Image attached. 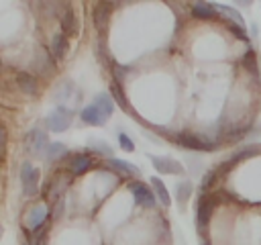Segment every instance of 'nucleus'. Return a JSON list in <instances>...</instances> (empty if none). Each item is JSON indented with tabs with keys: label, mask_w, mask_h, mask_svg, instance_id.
Masks as SVG:
<instances>
[{
	"label": "nucleus",
	"mask_w": 261,
	"mask_h": 245,
	"mask_svg": "<svg viewBox=\"0 0 261 245\" xmlns=\"http://www.w3.org/2000/svg\"><path fill=\"white\" fill-rule=\"evenodd\" d=\"M51 141H49V133L39 129V127H33L24 133L22 137V151L29 153L31 157L35 159H45V153L49 149Z\"/></svg>",
	"instance_id": "nucleus-1"
},
{
	"label": "nucleus",
	"mask_w": 261,
	"mask_h": 245,
	"mask_svg": "<svg viewBox=\"0 0 261 245\" xmlns=\"http://www.w3.org/2000/svg\"><path fill=\"white\" fill-rule=\"evenodd\" d=\"M169 139L177 147L188 149V151H216L218 149V143H212V141H208L202 135L192 133V131H175L169 135Z\"/></svg>",
	"instance_id": "nucleus-2"
},
{
	"label": "nucleus",
	"mask_w": 261,
	"mask_h": 245,
	"mask_svg": "<svg viewBox=\"0 0 261 245\" xmlns=\"http://www.w3.org/2000/svg\"><path fill=\"white\" fill-rule=\"evenodd\" d=\"M73 118H75V110L71 106H65V104L55 106V110L45 116V129L49 133H63L71 127Z\"/></svg>",
	"instance_id": "nucleus-3"
},
{
	"label": "nucleus",
	"mask_w": 261,
	"mask_h": 245,
	"mask_svg": "<svg viewBox=\"0 0 261 245\" xmlns=\"http://www.w3.org/2000/svg\"><path fill=\"white\" fill-rule=\"evenodd\" d=\"M20 188L24 198H33L39 192V182H41V169L33 165L31 161H22L20 165Z\"/></svg>",
	"instance_id": "nucleus-4"
},
{
	"label": "nucleus",
	"mask_w": 261,
	"mask_h": 245,
	"mask_svg": "<svg viewBox=\"0 0 261 245\" xmlns=\"http://www.w3.org/2000/svg\"><path fill=\"white\" fill-rule=\"evenodd\" d=\"M55 57L49 53L47 47H41L35 51L33 55V74L39 78V80H47L51 76H55L57 71V65H55Z\"/></svg>",
	"instance_id": "nucleus-5"
},
{
	"label": "nucleus",
	"mask_w": 261,
	"mask_h": 245,
	"mask_svg": "<svg viewBox=\"0 0 261 245\" xmlns=\"http://www.w3.org/2000/svg\"><path fill=\"white\" fill-rule=\"evenodd\" d=\"M147 159L151 161L153 169H155L159 176H184V172H186V167H184L175 157H169V155L147 153Z\"/></svg>",
	"instance_id": "nucleus-6"
},
{
	"label": "nucleus",
	"mask_w": 261,
	"mask_h": 245,
	"mask_svg": "<svg viewBox=\"0 0 261 245\" xmlns=\"http://www.w3.org/2000/svg\"><path fill=\"white\" fill-rule=\"evenodd\" d=\"M126 188H128V192L133 194V198L139 206H143V208H155L157 206V196H155V192L149 184H145L141 180H135V182H128Z\"/></svg>",
	"instance_id": "nucleus-7"
},
{
	"label": "nucleus",
	"mask_w": 261,
	"mask_h": 245,
	"mask_svg": "<svg viewBox=\"0 0 261 245\" xmlns=\"http://www.w3.org/2000/svg\"><path fill=\"white\" fill-rule=\"evenodd\" d=\"M14 88L24 94V96H31V98H37L41 94V80L33 74V71H16L14 74Z\"/></svg>",
	"instance_id": "nucleus-8"
},
{
	"label": "nucleus",
	"mask_w": 261,
	"mask_h": 245,
	"mask_svg": "<svg viewBox=\"0 0 261 245\" xmlns=\"http://www.w3.org/2000/svg\"><path fill=\"white\" fill-rule=\"evenodd\" d=\"M214 194H200L196 200V227L198 231H204L208 223L212 220V210H214Z\"/></svg>",
	"instance_id": "nucleus-9"
},
{
	"label": "nucleus",
	"mask_w": 261,
	"mask_h": 245,
	"mask_svg": "<svg viewBox=\"0 0 261 245\" xmlns=\"http://www.w3.org/2000/svg\"><path fill=\"white\" fill-rule=\"evenodd\" d=\"M116 8L114 2H96L92 6V22L96 29V35H106L108 22H110V12Z\"/></svg>",
	"instance_id": "nucleus-10"
},
{
	"label": "nucleus",
	"mask_w": 261,
	"mask_h": 245,
	"mask_svg": "<svg viewBox=\"0 0 261 245\" xmlns=\"http://www.w3.org/2000/svg\"><path fill=\"white\" fill-rule=\"evenodd\" d=\"M96 163H94V157L88 153V151H75V153H69L67 159H65V169L71 174V176H82L86 174L88 169H92Z\"/></svg>",
	"instance_id": "nucleus-11"
},
{
	"label": "nucleus",
	"mask_w": 261,
	"mask_h": 245,
	"mask_svg": "<svg viewBox=\"0 0 261 245\" xmlns=\"http://www.w3.org/2000/svg\"><path fill=\"white\" fill-rule=\"evenodd\" d=\"M47 220H51V206L35 204L33 208L27 210V214L22 218V231H35Z\"/></svg>",
	"instance_id": "nucleus-12"
},
{
	"label": "nucleus",
	"mask_w": 261,
	"mask_h": 245,
	"mask_svg": "<svg viewBox=\"0 0 261 245\" xmlns=\"http://www.w3.org/2000/svg\"><path fill=\"white\" fill-rule=\"evenodd\" d=\"M47 49L49 53L55 57V61H63L67 51H69V37L61 31H55L49 35V41H47Z\"/></svg>",
	"instance_id": "nucleus-13"
},
{
	"label": "nucleus",
	"mask_w": 261,
	"mask_h": 245,
	"mask_svg": "<svg viewBox=\"0 0 261 245\" xmlns=\"http://www.w3.org/2000/svg\"><path fill=\"white\" fill-rule=\"evenodd\" d=\"M108 169L114 172V174L120 176V178H126L128 182H135V180L141 178V169H139L137 165H133V163H128V161H124V159H118V157L108 159Z\"/></svg>",
	"instance_id": "nucleus-14"
},
{
	"label": "nucleus",
	"mask_w": 261,
	"mask_h": 245,
	"mask_svg": "<svg viewBox=\"0 0 261 245\" xmlns=\"http://www.w3.org/2000/svg\"><path fill=\"white\" fill-rule=\"evenodd\" d=\"M80 120L88 127H104L108 122V116L92 102V104H86L82 110H80Z\"/></svg>",
	"instance_id": "nucleus-15"
},
{
	"label": "nucleus",
	"mask_w": 261,
	"mask_h": 245,
	"mask_svg": "<svg viewBox=\"0 0 261 245\" xmlns=\"http://www.w3.org/2000/svg\"><path fill=\"white\" fill-rule=\"evenodd\" d=\"M57 22H59V31L65 33L67 37H75L80 31V22H77V16H75V10L71 4H67V8L61 12Z\"/></svg>",
	"instance_id": "nucleus-16"
},
{
	"label": "nucleus",
	"mask_w": 261,
	"mask_h": 245,
	"mask_svg": "<svg viewBox=\"0 0 261 245\" xmlns=\"http://www.w3.org/2000/svg\"><path fill=\"white\" fill-rule=\"evenodd\" d=\"M73 92H75V84H73L71 80H61V82H57V84L53 86V90H51V100H53L57 106H61V104H65V102L73 96Z\"/></svg>",
	"instance_id": "nucleus-17"
},
{
	"label": "nucleus",
	"mask_w": 261,
	"mask_h": 245,
	"mask_svg": "<svg viewBox=\"0 0 261 245\" xmlns=\"http://www.w3.org/2000/svg\"><path fill=\"white\" fill-rule=\"evenodd\" d=\"M216 12L218 10L210 2H194V4H190V14L194 18H198V20H212V18L218 16Z\"/></svg>",
	"instance_id": "nucleus-18"
},
{
	"label": "nucleus",
	"mask_w": 261,
	"mask_h": 245,
	"mask_svg": "<svg viewBox=\"0 0 261 245\" xmlns=\"http://www.w3.org/2000/svg\"><path fill=\"white\" fill-rule=\"evenodd\" d=\"M241 67L247 71V74H251L257 82H259V76H261V69H259V61H257V53L253 51V47H247L245 49V53H243V57H241Z\"/></svg>",
	"instance_id": "nucleus-19"
},
{
	"label": "nucleus",
	"mask_w": 261,
	"mask_h": 245,
	"mask_svg": "<svg viewBox=\"0 0 261 245\" xmlns=\"http://www.w3.org/2000/svg\"><path fill=\"white\" fill-rule=\"evenodd\" d=\"M67 155H69V151H67V145L65 143H61V141H51V145H49V149H47V153H45V161L47 163H57V161H65L67 159Z\"/></svg>",
	"instance_id": "nucleus-20"
},
{
	"label": "nucleus",
	"mask_w": 261,
	"mask_h": 245,
	"mask_svg": "<svg viewBox=\"0 0 261 245\" xmlns=\"http://www.w3.org/2000/svg\"><path fill=\"white\" fill-rule=\"evenodd\" d=\"M149 182H151V188H153L157 200H159L165 208H169V206H171V196H169V190H167V186L163 184V180H161L159 176H151Z\"/></svg>",
	"instance_id": "nucleus-21"
},
{
	"label": "nucleus",
	"mask_w": 261,
	"mask_h": 245,
	"mask_svg": "<svg viewBox=\"0 0 261 245\" xmlns=\"http://www.w3.org/2000/svg\"><path fill=\"white\" fill-rule=\"evenodd\" d=\"M257 153H261V145H257V143H253V145H245V147L237 149V151L228 157V163H230V165H237V163H241V161H245V159L255 157Z\"/></svg>",
	"instance_id": "nucleus-22"
},
{
	"label": "nucleus",
	"mask_w": 261,
	"mask_h": 245,
	"mask_svg": "<svg viewBox=\"0 0 261 245\" xmlns=\"http://www.w3.org/2000/svg\"><path fill=\"white\" fill-rule=\"evenodd\" d=\"M175 196H177L179 208H186V204L194 196V184H192V180H179L175 184Z\"/></svg>",
	"instance_id": "nucleus-23"
},
{
	"label": "nucleus",
	"mask_w": 261,
	"mask_h": 245,
	"mask_svg": "<svg viewBox=\"0 0 261 245\" xmlns=\"http://www.w3.org/2000/svg\"><path fill=\"white\" fill-rule=\"evenodd\" d=\"M88 147H90L92 153H96V155H100V157H108V159L114 157V147H110L104 139L90 137V139H88Z\"/></svg>",
	"instance_id": "nucleus-24"
},
{
	"label": "nucleus",
	"mask_w": 261,
	"mask_h": 245,
	"mask_svg": "<svg viewBox=\"0 0 261 245\" xmlns=\"http://www.w3.org/2000/svg\"><path fill=\"white\" fill-rule=\"evenodd\" d=\"M108 94L112 96V100H114L124 112L130 110V108H128V102H126V94H124V90H122V84H118V82H110V86H108Z\"/></svg>",
	"instance_id": "nucleus-25"
},
{
	"label": "nucleus",
	"mask_w": 261,
	"mask_h": 245,
	"mask_svg": "<svg viewBox=\"0 0 261 245\" xmlns=\"http://www.w3.org/2000/svg\"><path fill=\"white\" fill-rule=\"evenodd\" d=\"M94 104L110 118L112 116V112H114V100H112V96L110 94H106V92H100V94H96L94 96Z\"/></svg>",
	"instance_id": "nucleus-26"
},
{
	"label": "nucleus",
	"mask_w": 261,
	"mask_h": 245,
	"mask_svg": "<svg viewBox=\"0 0 261 245\" xmlns=\"http://www.w3.org/2000/svg\"><path fill=\"white\" fill-rule=\"evenodd\" d=\"M212 4H214V8H216L218 12L226 14L230 20H234V22H239V24L245 27V20H243V16H241V12H239L237 8H232V6H228V4H218V2H212Z\"/></svg>",
	"instance_id": "nucleus-27"
},
{
	"label": "nucleus",
	"mask_w": 261,
	"mask_h": 245,
	"mask_svg": "<svg viewBox=\"0 0 261 245\" xmlns=\"http://www.w3.org/2000/svg\"><path fill=\"white\" fill-rule=\"evenodd\" d=\"M226 27H228V31L232 33V37H234V39H239V41H245V43H249L247 27H243V24H239V22H234V20H226Z\"/></svg>",
	"instance_id": "nucleus-28"
},
{
	"label": "nucleus",
	"mask_w": 261,
	"mask_h": 245,
	"mask_svg": "<svg viewBox=\"0 0 261 245\" xmlns=\"http://www.w3.org/2000/svg\"><path fill=\"white\" fill-rule=\"evenodd\" d=\"M110 71H112V82L122 84V80H124V76L130 71V67H128V65H118V63H112V65H110Z\"/></svg>",
	"instance_id": "nucleus-29"
},
{
	"label": "nucleus",
	"mask_w": 261,
	"mask_h": 245,
	"mask_svg": "<svg viewBox=\"0 0 261 245\" xmlns=\"http://www.w3.org/2000/svg\"><path fill=\"white\" fill-rule=\"evenodd\" d=\"M116 139H118V147L122 149V151H135V141L124 133V131H120L118 135H116Z\"/></svg>",
	"instance_id": "nucleus-30"
},
{
	"label": "nucleus",
	"mask_w": 261,
	"mask_h": 245,
	"mask_svg": "<svg viewBox=\"0 0 261 245\" xmlns=\"http://www.w3.org/2000/svg\"><path fill=\"white\" fill-rule=\"evenodd\" d=\"M63 212H65V198H61L55 204H51V220H57Z\"/></svg>",
	"instance_id": "nucleus-31"
},
{
	"label": "nucleus",
	"mask_w": 261,
	"mask_h": 245,
	"mask_svg": "<svg viewBox=\"0 0 261 245\" xmlns=\"http://www.w3.org/2000/svg\"><path fill=\"white\" fill-rule=\"evenodd\" d=\"M200 245H210V243H208L206 239H202V243H200Z\"/></svg>",
	"instance_id": "nucleus-32"
}]
</instances>
